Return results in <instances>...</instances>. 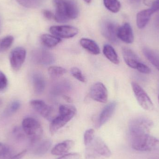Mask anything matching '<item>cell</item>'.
Here are the masks:
<instances>
[{"label": "cell", "instance_id": "cell-24", "mask_svg": "<svg viewBox=\"0 0 159 159\" xmlns=\"http://www.w3.org/2000/svg\"><path fill=\"white\" fill-rule=\"evenodd\" d=\"M103 53L107 58L112 63L115 64L119 63L118 56L114 48L110 45H105L103 49Z\"/></svg>", "mask_w": 159, "mask_h": 159}, {"label": "cell", "instance_id": "cell-11", "mask_svg": "<svg viewBox=\"0 0 159 159\" xmlns=\"http://www.w3.org/2000/svg\"><path fill=\"white\" fill-rule=\"evenodd\" d=\"M118 28L116 23L110 20H106L101 25V31L102 35L109 42L114 43L118 42Z\"/></svg>", "mask_w": 159, "mask_h": 159}, {"label": "cell", "instance_id": "cell-34", "mask_svg": "<svg viewBox=\"0 0 159 159\" xmlns=\"http://www.w3.org/2000/svg\"><path fill=\"white\" fill-rule=\"evenodd\" d=\"M13 134L16 139L19 141L23 140L25 138V134L24 131L19 128H16L13 130Z\"/></svg>", "mask_w": 159, "mask_h": 159}, {"label": "cell", "instance_id": "cell-40", "mask_svg": "<svg viewBox=\"0 0 159 159\" xmlns=\"http://www.w3.org/2000/svg\"><path fill=\"white\" fill-rule=\"evenodd\" d=\"M26 153H27V150H23V151H21V152L19 153V154H16V155H15V156H13L10 159H21L26 155Z\"/></svg>", "mask_w": 159, "mask_h": 159}, {"label": "cell", "instance_id": "cell-30", "mask_svg": "<svg viewBox=\"0 0 159 159\" xmlns=\"http://www.w3.org/2000/svg\"><path fill=\"white\" fill-rule=\"evenodd\" d=\"M20 107V103L19 101H15L12 102L7 107L5 114L7 116H10L14 114L19 110Z\"/></svg>", "mask_w": 159, "mask_h": 159}, {"label": "cell", "instance_id": "cell-22", "mask_svg": "<svg viewBox=\"0 0 159 159\" xmlns=\"http://www.w3.org/2000/svg\"><path fill=\"white\" fill-rule=\"evenodd\" d=\"M143 53L148 60L159 71V54L147 48H144Z\"/></svg>", "mask_w": 159, "mask_h": 159}, {"label": "cell", "instance_id": "cell-29", "mask_svg": "<svg viewBox=\"0 0 159 159\" xmlns=\"http://www.w3.org/2000/svg\"><path fill=\"white\" fill-rule=\"evenodd\" d=\"M14 42L13 36H7L0 40V52H3L11 47Z\"/></svg>", "mask_w": 159, "mask_h": 159}, {"label": "cell", "instance_id": "cell-7", "mask_svg": "<svg viewBox=\"0 0 159 159\" xmlns=\"http://www.w3.org/2000/svg\"><path fill=\"white\" fill-rule=\"evenodd\" d=\"M131 86L134 96L140 106L147 111L153 110L154 104L145 91L134 81L132 82Z\"/></svg>", "mask_w": 159, "mask_h": 159}, {"label": "cell", "instance_id": "cell-31", "mask_svg": "<svg viewBox=\"0 0 159 159\" xmlns=\"http://www.w3.org/2000/svg\"><path fill=\"white\" fill-rule=\"evenodd\" d=\"M94 130L93 129H89L86 131L84 134V144L86 147L90 144L94 138Z\"/></svg>", "mask_w": 159, "mask_h": 159}, {"label": "cell", "instance_id": "cell-33", "mask_svg": "<svg viewBox=\"0 0 159 159\" xmlns=\"http://www.w3.org/2000/svg\"><path fill=\"white\" fill-rule=\"evenodd\" d=\"M60 84L57 85L55 87L54 89H53V91L55 93H61L62 92H64L65 90H68L70 88V85L68 84L69 83H66L65 82H61L59 83Z\"/></svg>", "mask_w": 159, "mask_h": 159}, {"label": "cell", "instance_id": "cell-38", "mask_svg": "<svg viewBox=\"0 0 159 159\" xmlns=\"http://www.w3.org/2000/svg\"><path fill=\"white\" fill-rule=\"evenodd\" d=\"M43 15L48 20L53 19H54V16H55L52 12L48 10H43Z\"/></svg>", "mask_w": 159, "mask_h": 159}, {"label": "cell", "instance_id": "cell-9", "mask_svg": "<svg viewBox=\"0 0 159 159\" xmlns=\"http://www.w3.org/2000/svg\"><path fill=\"white\" fill-rule=\"evenodd\" d=\"M49 31L53 35L62 38H72L78 33L77 28L68 25L52 26Z\"/></svg>", "mask_w": 159, "mask_h": 159}, {"label": "cell", "instance_id": "cell-46", "mask_svg": "<svg viewBox=\"0 0 159 159\" xmlns=\"http://www.w3.org/2000/svg\"><path fill=\"white\" fill-rule=\"evenodd\" d=\"M1 103H2V101H1V99H0V105L1 104Z\"/></svg>", "mask_w": 159, "mask_h": 159}, {"label": "cell", "instance_id": "cell-2", "mask_svg": "<svg viewBox=\"0 0 159 159\" xmlns=\"http://www.w3.org/2000/svg\"><path fill=\"white\" fill-rule=\"evenodd\" d=\"M76 109L75 107L67 105H61L59 115L54 118L49 126V131L52 135L65 126L76 115Z\"/></svg>", "mask_w": 159, "mask_h": 159}, {"label": "cell", "instance_id": "cell-12", "mask_svg": "<svg viewBox=\"0 0 159 159\" xmlns=\"http://www.w3.org/2000/svg\"><path fill=\"white\" fill-rule=\"evenodd\" d=\"M31 106L42 116L48 120L53 119V109L42 100H34L31 101Z\"/></svg>", "mask_w": 159, "mask_h": 159}, {"label": "cell", "instance_id": "cell-32", "mask_svg": "<svg viewBox=\"0 0 159 159\" xmlns=\"http://www.w3.org/2000/svg\"><path fill=\"white\" fill-rule=\"evenodd\" d=\"M70 72L72 75L75 79L78 80L79 81L83 82V83L86 82V80L85 76L82 74V72L81 71V70L78 68H76V67L72 68L70 70Z\"/></svg>", "mask_w": 159, "mask_h": 159}, {"label": "cell", "instance_id": "cell-26", "mask_svg": "<svg viewBox=\"0 0 159 159\" xmlns=\"http://www.w3.org/2000/svg\"><path fill=\"white\" fill-rule=\"evenodd\" d=\"M48 73L52 78H57L64 75L67 72L66 69L59 66H52L48 70Z\"/></svg>", "mask_w": 159, "mask_h": 159}, {"label": "cell", "instance_id": "cell-44", "mask_svg": "<svg viewBox=\"0 0 159 159\" xmlns=\"http://www.w3.org/2000/svg\"><path fill=\"white\" fill-rule=\"evenodd\" d=\"M84 1H85V2L88 4H89L92 2V0H84Z\"/></svg>", "mask_w": 159, "mask_h": 159}, {"label": "cell", "instance_id": "cell-39", "mask_svg": "<svg viewBox=\"0 0 159 159\" xmlns=\"http://www.w3.org/2000/svg\"><path fill=\"white\" fill-rule=\"evenodd\" d=\"M150 7H151L150 8V9L152 10L154 13L158 11L159 10V0L154 1Z\"/></svg>", "mask_w": 159, "mask_h": 159}, {"label": "cell", "instance_id": "cell-15", "mask_svg": "<svg viewBox=\"0 0 159 159\" xmlns=\"http://www.w3.org/2000/svg\"><path fill=\"white\" fill-rule=\"evenodd\" d=\"M117 35L118 39L126 43H132L134 40L132 29L128 23H125L121 27H119Z\"/></svg>", "mask_w": 159, "mask_h": 159}, {"label": "cell", "instance_id": "cell-10", "mask_svg": "<svg viewBox=\"0 0 159 159\" xmlns=\"http://www.w3.org/2000/svg\"><path fill=\"white\" fill-rule=\"evenodd\" d=\"M90 96L96 102L106 103L108 100V92L105 85L102 82L93 84L90 89Z\"/></svg>", "mask_w": 159, "mask_h": 159}, {"label": "cell", "instance_id": "cell-27", "mask_svg": "<svg viewBox=\"0 0 159 159\" xmlns=\"http://www.w3.org/2000/svg\"><path fill=\"white\" fill-rule=\"evenodd\" d=\"M22 6L27 8H36L40 7L42 4V0H16Z\"/></svg>", "mask_w": 159, "mask_h": 159}, {"label": "cell", "instance_id": "cell-36", "mask_svg": "<svg viewBox=\"0 0 159 159\" xmlns=\"http://www.w3.org/2000/svg\"><path fill=\"white\" fill-rule=\"evenodd\" d=\"M136 70L141 73L144 74H149L151 72L150 68L142 62L139 63L136 68Z\"/></svg>", "mask_w": 159, "mask_h": 159}, {"label": "cell", "instance_id": "cell-23", "mask_svg": "<svg viewBox=\"0 0 159 159\" xmlns=\"http://www.w3.org/2000/svg\"><path fill=\"white\" fill-rule=\"evenodd\" d=\"M41 41L45 46L48 48H52L57 45L61 42L59 37L49 34H43L41 36Z\"/></svg>", "mask_w": 159, "mask_h": 159}, {"label": "cell", "instance_id": "cell-5", "mask_svg": "<svg viewBox=\"0 0 159 159\" xmlns=\"http://www.w3.org/2000/svg\"><path fill=\"white\" fill-rule=\"evenodd\" d=\"M22 129L29 137L31 145L42 139L43 129L38 120L32 117H27L22 121Z\"/></svg>", "mask_w": 159, "mask_h": 159}, {"label": "cell", "instance_id": "cell-6", "mask_svg": "<svg viewBox=\"0 0 159 159\" xmlns=\"http://www.w3.org/2000/svg\"><path fill=\"white\" fill-rule=\"evenodd\" d=\"M154 126L153 121L144 117L133 119L129 123L130 135L140 133H149Z\"/></svg>", "mask_w": 159, "mask_h": 159}, {"label": "cell", "instance_id": "cell-4", "mask_svg": "<svg viewBox=\"0 0 159 159\" xmlns=\"http://www.w3.org/2000/svg\"><path fill=\"white\" fill-rule=\"evenodd\" d=\"M112 155L111 150L100 137H94L90 144L86 147L85 157L86 159L108 158Z\"/></svg>", "mask_w": 159, "mask_h": 159}, {"label": "cell", "instance_id": "cell-35", "mask_svg": "<svg viewBox=\"0 0 159 159\" xmlns=\"http://www.w3.org/2000/svg\"><path fill=\"white\" fill-rule=\"evenodd\" d=\"M7 86V79L4 74L0 70V91H3Z\"/></svg>", "mask_w": 159, "mask_h": 159}, {"label": "cell", "instance_id": "cell-17", "mask_svg": "<svg viewBox=\"0 0 159 159\" xmlns=\"http://www.w3.org/2000/svg\"><path fill=\"white\" fill-rule=\"evenodd\" d=\"M74 145L75 142L72 140H66L56 145L51 150V154L54 156H63L68 154Z\"/></svg>", "mask_w": 159, "mask_h": 159}, {"label": "cell", "instance_id": "cell-28", "mask_svg": "<svg viewBox=\"0 0 159 159\" xmlns=\"http://www.w3.org/2000/svg\"><path fill=\"white\" fill-rule=\"evenodd\" d=\"M13 156L11 148L0 143V159H10Z\"/></svg>", "mask_w": 159, "mask_h": 159}, {"label": "cell", "instance_id": "cell-45", "mask_svg": "<svg viewBox=\"0 0 159 159\" xmlns=\"http://www.w3.org/2000/svg\"><path fill=\"white\" fill-rule=\"evenodd\" d=\"M152 159H159V157H156L153 158Z\"/></svg>", "mask_w": 159, "mask_h": 159}, {"label": "cell", "instance_id": "cell-8", "mask_svg": "<svg viewBox=\"0 0 159 159\" xmlns=\"http://www.w3.org/2000/svg\"><path fill=\"white\" fill-rule=\"evenodd\" d=\"M26 57V51L25 48L18 47L13 49L10 52L9 61L10 65L13 70H19L25 61Z\"/></svg>", "mask_w": 159, "mask_h": 159}, {"label": "cell", "instance_id": "cell-3", "mask_svg": "<svg viewBox=\"0 0 159 159\" xmlns=\"http://www.w3.org/2000/svg\"><path fill=\"white\" fill-rule=\"evenodd\" d=\"M132 148L141 152H148L159 144V140L149 133H140L130 135Z\"/></svg>", "mask_w": 159, "mask_h": 159}, {"label": "cell", "instance_id": "cell-16", "mask_svg": "<svg viewBox=\"0 0 159 159\" xmlns=\"http://www.w3.org/2000/svg\"><path fill=\"white\" fill-rule=\"evenodd\" d=\"M116 107V102H113L107 104L103 109L100 114L97 123V128H100L105 124L112 117Z\"/></svg>", "mask_w": 159, "mask_h": 159}, {"label": "cell", "instance_id": "cell-43", "mask_svg": "<svg viewBox=\"0 0 159 159\" xmlns=\"http://www.w3.org/2000/svg\"><path fill=\"white\" fill-rule=\"evenodd\" d=\"M63 98H64V99H65L66 101H67V102H70L71 101L70 98L68 97V96H66V95H63Z\"/></svg>", "mask_w": 159, "mask_h": 159}, {"label": "cell", "instance_id": "cell-13", "mask_svg": "<svg viewBox=\"0 0 159 159\" xmlns=\"http://www.w3.org/2000/svg\"><path fill=\"white\" fill-rule=\"evenodd\" d=\"M33 58L37 63L43 65H48L54 63L55 57L49 51L44 49H39L33 53Z\"/></svg>", "mask_w": 159, "mask_h": 159}, {"label": "cell", "instance_id": "cell-18", "mask_svg": "<svg viewBox=\"0 0 159 159\" xmlns=\"http://www.w3.org/2000/svg\"><path fill=\"white\" fill-rule=\"evenodd\" d=\"M52 143L49 140H40L31 145L33 147V153L35 156H43L47 153L51 147Z\"/></svg>", "mask_w": 159, "mask_h": 159}, {"label": "cell", "instance_id": "cell-1", "mask_svg": "<svg viewBox=\"0 0 159 159\" xmlns=\"http://www.w3.org/2000/svg\"><path fill=\"white\" fill-rule=\"evenodd\" d=\"M56 8L54 19L58 22H65L78 17L79 10L73 0H54Z\"/></svg>", "mask_w": 159, "mask_h": 159}, {"label": "cell", "instance_id": "cell-25", "mask_svg": "<svg viewBox=\"0 0 159 159\" xmlns=\"http://www.w3.org/2000/svg\"><path fill=\"white\" fill-rule=\"evenodd\" d=\"M105 7L110 12L116 13L120 10V3L119 0H103Z\"/></svg>", "mask_w": 159, "mask_h": 159}, {"label": "cell", "instance_id": "cell-19", "mask_svg": "<svg viewBox=\"0 0 159 159\" xmlns=\"http://www.w3.org/2000/svg\"><path fill=\"white\" fill-rule=\"evenodd\" d=\"M153 11L150 8L140 11L136 16V24L139 29H143L147 25L150 20Z\"/></svg>", "mask_w": 159, "mask_h": 159}, {"label": "cell", "instance_id": "cell-14", "mask_svg": "<svg viewBox=\"0 0 159 159\" xmlns=\"http://www.w3.org/2000/svg\"><path fill=\"white\" fill-rule=\"evenodd\" d=\"M122 53L126 64L130 68L136 70L137 66L142 61L136 53L130 48L126 47L122 48Z\"/></svg>", "mask_w": 159, "mask_h": 159}, {"label": "cell", "instance_id": "cell-37", "mask_svg": "<svg viewBox=\"0 0 159 159\" xmlns=\"http://www.w3.org/2000/svg\"><path fill=\"white\" fill-rule=\"evenodd\" d=\"M80 155L78 153H68L61 156L57 159H80Z\"/></svg>", "mask_w": 159, "mask_h": 159}, {"label": "cell", "instance_id": "cell-20", "mask_svg": "<svg viewBox=\"0 0 159 159\" xmlns=\"http://www.w3.org/2000/svg\"><path fill=\"white\" fill-rule=\"evenodd\" d=\"M80 43L84 49L93 55H97L100 53L99 46L93 40L88 38H82L80 39Z\"/></svg>", "mask_w": 159, "mask_h": 159}, {"label": "cell", "instance_id": "cell-41", "mask_svg": "<svg viewBox=\"0 0 159 159\" xmlns=\"http://www.w3.org/2000/svg\"><path fill=\"white\" fill-rule=\"evenodd\" d=\"M154 1L153 0H144V4L146 5L151 7Z\"/></svg>", "mask_w": 159, "mask_h": 159}, {"label": "cell", "instance_id": "cell-21", "mask_svg": "<svg viewBox=\"0 0 159 159\" xmlns=\"http://www.w3.org/2000/svg\"><path fill=\"white\" fill-rule=\"evenodd\" d=\"M32 82L35 93L37 94L43 93L45 88V81L43 76L39 73L34 74L32 76Z\"/></svg>", "mask_w": 159, "mask_h": 159}, {"label": "cell", "instance_id": "cell-47", "mask_svg": "<svg viewBox=\"0 0 159 159\" xmlns=\"http://www.w3.org/2000/svg\"><path fill=\"white\" fill-rule=\"evenodd\" d=\"M158 100H159V97H158Z\"/></svg>", "mask_w": 159, "mask_h": 159}, {"label": "cell", "instance_id": "cell-42", "mask_svg": "<svg viewBox=\"0 0 159 159\" xmlns=\"http://www.w3.org/2000/svg\"><path fill=\"white\" fill-rule=\"evenodd\" d=\"M129 2L132 4H137L139 3L141 0H128Z\"/></svg>", "mask_w": 159, "mask_h": 159}]
</instances>
